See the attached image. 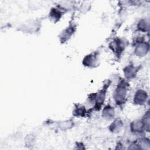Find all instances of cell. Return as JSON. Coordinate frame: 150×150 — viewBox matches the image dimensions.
<instances>
[{"label":"cell","mask_w":150,"mask_h":150,"mask_svg":"<svg viewBox=\"0 0 150 150\" xmlns=\"http://www.w3.org/2000/svg\"><path fill=\"white\" fill-rule=\"evenodd\" d=\"M127 94L126 85L121 83L118 85L114 93V98L117 103L121 104L125 100Z\"/></svg>","instance_id":"1"},{"label":"cell","mask_w":150,"mask_h":150,"mask_svg":"<svg viewBox=\"0 0 150 150\" xmlns=\"http://www.w3.org/2000/svg\"><path fill=\"white\" fill-rule=\"evenodd\" d=\"M146 98V93L143 90H138L134 96V103L137 104H144Z\"/></svg>","instance_id":"2"},{"label":"cell","mask_w":150,"mask_h":150,"mask_svg":"<svg viewBox=\"0 0 150 150\" xmlns=\"http://www.w3.org/2000/svg\"><path fill=\"white\" fill-rule=\"evenodd\" d=\"M145 126L144 122L141 121H136L131 124V129L133 132H140Z\"/></svg>","instance_id":"3"},{"label":"cell","mask_w":150,"mask_h":150,"mask_svg":"<svg viewBox=\"0 0 150 150\" xmlns=\"http://www.w3.org/2000/svg\"><path fill=\"white\" fill-rule=\"evenodd\" d=\"M105 90H100L98 93V94L96 96V97H95L96 105H97L98 106L100 107L103 103L104 98H105Z\"/></svg>","instance_id":"4"},{"label":"cell","mask_w":150,"mask_h":150,"mask_svg":"<svg viewBox=\"0 0 150 150\" xmlns=\"http://www.w3.org/2000/svg\"><path fill=\"white\" fill-rule=\"evenodd\" d=\"M114 108L112 107L107 106L104 108L103 112V116L107 118V119H110L114 117Z\"/></svg>","instance_id":"5"},{"label":"cell","mask_w":150,"mask_h":150,"mask_svg":"<svg viewBox=\"0 0 150 150\" xmlns=\"http://www.w3.org/2000/svg\"><path fill=\"white\" fill-rule=\"evenodd\" d=\"M124 73L127 77L132 78L136 74V68L132 66H128L124 69Z\"/></svg>","instance_id":"6"},{"label":"cell","mask_w":150,"mask_h":150,"mask_svg":"<svg viewBox=\"0 0 150 150\" xmlns=\"http://www.w3.org/2000/svg\"><path fill=\"white\" fill-rule=\"evenodd\" d=\"M148 50V46L145 45V44L142 43L137 46L135 49V53L137 55L142 56L146 54Z\"/></svg>","instance_id":"7"},{"label":"cell","mask_w":150,"mask_h":150,"mask_svg":"<svg viewBox=\"0 0 150 150\" xmlns=\"http://www.w3.org/2000/svg\"><path fill=\"white\" fill-rule=\"evenodd\" d=\"M96 61H97V59L95 56L90 54L86 56L84 59V64L88 66H91L95 65Z\"/></svg>","instance_id":"8"},{"label":"cell","mask_w":150,"mask_h":150,"mask_svg":"<svg viewBox=\"0 0 150 150\" xmlns=\"http://www.w3.org/2000/svg\"><path fill=\"white\" fill-rule=\"evenodd\" d=\"M122 121L119 120H116L110 125V130L112 132H118L119 130L122 127Z\"/></svg>","instance_id":"9"},{"label":"cell","mask_w":150,"mask_h":150,"mask_svg":"<svg viewBox=\"0 0 150 150\" xmlns=\"http://www.w3.org/2000/svg\"><path fill=\"white\" fill-rule=\"evenodd\" d=\"M84 112L85 113V108L83 107H79L75 110V114L76 115L79 116H83L84 115Z\"/></svg>","instance_id":"10"},{"label":"cell","mask_w":150,"mask_h":150,"mask_svg":"<svg viewBox=\"0 0 150 150\" xmlns=\"http://www.w3.org/2000/svg\"><path fill=\"white\" fill-rule=\"evenodd\" d=\"M146 22L145 21H140V22L139 23V28L141 30H145V28H146Z\"/></svg>","instance_id":"11"}]
</instances>
